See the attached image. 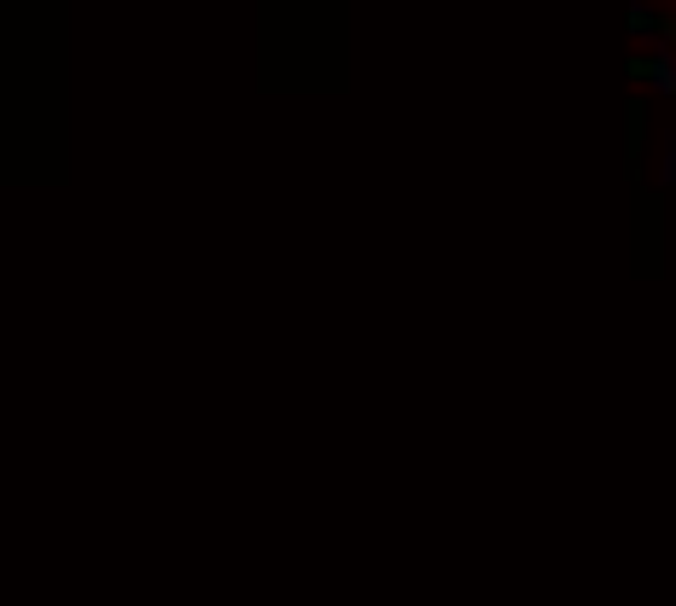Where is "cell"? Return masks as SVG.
<instances>
[]
</instances>
